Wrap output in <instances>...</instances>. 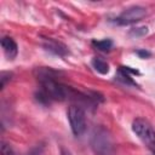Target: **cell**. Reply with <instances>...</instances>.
<instances>
[{"instance_id": "6da1fadb", "label": "cell", "mask_w": 155, "mask_h": 155, "mask_svg": "<svg viewBox=\"0 0 155 155\" xmlns=\"http://www.w3.org/2000/svg\"><path fill=\"white\" fill-rule=\"evenodd\" d=\"M90 144L96 155H115V145L111 134L103 126H97L93 130Z\"/></svg>"}, {"instance_id": "7a4b0ae2", "label": "cell", "mask_w": 155, "mask_h": 155, "mask_svg": "<svg viewBox=\"0 0 155 155\" xmlns=\"http://www.w3.org/2000/svg\"><path fill=\"white\" fill-rule=\"evenodd\" d=\"M132 131L155 154V130L150 122L143 117H137L132 122Z\"/></svg>"}, {"instance_id": "3957f363", "label": "cell", "mask_w": 155, "mask_h": 155, "mask_svg": "<svg viewBox=\"0 0 155 155\" xmlns=\"http://www.w3.org/2000/svg\"><path fill=\"white\" fill-rule=\"evenodd\" d=\"M67 116L73 134L76 137L81 136L86 130V117H85L84 108L80 104H71L68 108Z\"/></svg>"}, {"instance_id": "277c9868", "label": "cell", "mask_w": 155, "mask_h": 155, "mask_svg": "<svg viewBox=\"0 0 155 155\" xmlns=\"http://www.w3.org/2000/svg\"><path fill=\"white\" fill-rule=\"evenodd\" d=\"M147 15V10L142 6H131L126 8L120 16H117L114 22L119 25H128L133 24L136 22H139L144 16Z\"/></svg>"}, {"instance_id": "5b68a950", "label": "cell", "mask_w": 155, "mask_h": 155, "mask_svg": "<svg viewBox=\"0 0 155 155\" xmlns=\"http://www.w3.org/2000/svg\"><path fill=\"white\" fill-rule=\"evenodd\" d=\"M42 47L46 51H48L56 56H59V57H65L69 54L68 47L63 42H61L56 39H52V38H44L42 39Z\"/></svg>"}, {"instance_id": "8992f818", "label": "cell", "mask_w": 155, "mask_h": 155, "mask_svg": "<svg viewBox=\"0 0 155 155\" xmlns=\"http://www.w3.org/2000/svg\"><path fill=\"white\" fill-rule=\"evenodd\" d=\"M1 47H2V51L6 56L7 59L12 61L17 57L18 54V46L16 44V41L10 38V36H4L1 39Z\"/></svg>"}, {"instance_id": "52a82bcc", "label": "cell", "mask_w": 155, "mask_h": 155, "mask_svg": "<svg viewBox=\"0 0 155 155\" xmlns=\"http://www.w3.org/2000/svg\"><path fill=\"white\" fill-rule=\"evenodd\" d=\"M91 64H92L93 69H94L96 71H98L99 74L105 75V74L109 73V64H108L104 59H102V58H99V57H94V58L91 61Z\"/></svg>"}, {"instance_id": "ba28073f", "label": "cell", "mask_w": 155, "mask_h": 155, "mask_svg": "<svg viewBox=\"0 0 155 155\" xmlns=\"http://www.w3.org/2000/svg\"><path fill=\"white\" fill-rule=\"evenodd\" d=\"M116 79L119 81H121L122 84H126V85H130V86H137V82L133 80L131 74H128L122 67H120V69L117 71V75H116Z\"/></svg>"}, {"instance_id": "9c48e42d", "label": "cell", "mask_w": 155, "mask_h": 155, "mask_svg": "<svg viewBox=\"0 0 155 155\" xmlns=\"http://www.w3.org/2000/svg\"><path fill=\"white\" fill-rule=\"evenodd\" d=\"M92 45L99 50V51H103V52H107V51H110L111 47H113V41L110 39H103V40H93L92 41Z\"/></svg>"}, {"instance_id": "30bf717a", "label": "cell", "mask_w": 155, "mask_h": 155, "mask_svg": "<svg viewBox=\"0 0 155 155\" xmlns=\"http://www.w3.org/2000/svg\"><path fill=\"white\" fill-rule=\"evenodd\" d=\"M148 34V27H136L131 28L128 31V35L131 38H142Z\"/></svg>"}, {"instance_id": "8fae6325", "label": "cell", "mask_w": 155, "mask_h": 155, "mask_svg": "<svg viewBox=\"0 0 155 155\" xmlns=\"http://www.w3.org/2000/svg\"><path fill=\"white\" fill-rule=\"evenodd\" d=\"M1 155H15L12 148L5 142L1 143Z\"/></svg>"}, {"instance_id": "7c38bea8", "label": "cell", "mask_w": 155, "mask_h": 155, "mask_svg": "<svg viewBox=\"0 0 155 155\" xmlns=\"http://www.w3.org/2000/svg\"><path fill=\"white\" fill-rule=\"evenodd\" d=\"M11 76H12V74H10V73H6V71H2L1 73V88H4L5 87V85H6V82L8 81V80H11Z\"/></svg>"}, {"instance_id": "4fadbf2b", "label": "cell", "mask_w": 155, "mask_h": 155, "mask_svg": "<svg viewBox=\"0 0 155 155\" xmlns=\"http://www.w3.org/2000/svg\"><path fill=\"white\" fill-rule=\"evenodd\" d=\"M137 54L140 57V58H148V57H150V52L149 51H147V50H138L137 51Z\"/></svg>"}, {"instance_id": "5bb4252c", "label": "cell", "mask_w": 155, "mask_h": 155, "mask_svg": "<svg viewBox=\"0 0 155 155\" xmlns=\"http://www.w3.org/2000/svg\"><path fill=\"white\" fill-rule=\"evenodd\" d=\"M41 151H42V147L40 145V147H35L34 149H31L27 155H40Z\"/></svg>"}, {"instance_id": "9a60e30c", "label": "cell", "mask_w": 155, "mask_h": 155, "mask_svg": "<svg viewBox=\"0 0 155 155\" xmlns=\"http://www.w3.org/2000/svg\"><path fill=\"white\" fill-rule=\"evenodd\" d=\"M61 155H73L69 150H67V149H64V148H62L61 149Z\"/></svg>"}]
</instances>
